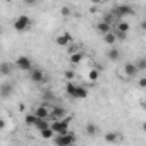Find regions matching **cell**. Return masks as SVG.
<instances>
[{"label": "cell", "mask_w": 146, "mask_h": 146, "mask_svg": "<svg viewBox=\"0 0 146 146\" xmlns=\"http://www.w3.org/2000/svg\"><path fill=\"white\" fill-rule=\"evenodd\" d=\"M143 131H144V132H146V122H144V124H143Z\"/></svg>", "instance_id": "cell-37"}, {"label": "cell", "mask_w": 146, "mask_h": 146, "mask_svg": "<svg viewBox=\"0 0 146 146\" xmlns=\"http://www.w3.org/2000/svg\"><path fill=\"white\" fill-rule=\"evenodd\" d=\"M11 70H12L11 64H9V62H4L2 67H0V74H2V76H9V74H11Z\"/></svg>", "instance_id": "cell-24"}, {"label": "cell", "mask_w": 146, "mask_h": 146, "mask_svg": "<svg viewBox=\"0 0 146 146\" xmlns=\"http://www.w3.org/2000/svg\"><path fill=\"white\" fill-rule=\"evenodd\" d=\"M119 57H120V52H119V48H115V46H110V50L107 52V58L108 60H119Z\"/></svg>", "instance_id": "cell-17"}, {"label": "cell", "mask_w": 146, "mask_h": 146, "mask_svg": "<svg viewBox=\"0 0 146 146\" xmlns=\"http://www.w3.org/2000/svg\"><path fill=\"white\" fill-rule=\"evenodd\" d=\"M11 90H12V84L4 83V84H2V98H7V96L11 95Z\"/></svg>", "instance_id": "cell-25"}, {"label": "cell", "mask_w": 146, "mask_h": 146, "mask_svg": "<svg viewBox=\"0 0 146 146\" xmlns=\"http://www.w3.org/2000/svg\"><path fill=\"white\" fill-rule=\"evenodd\" d=\"M117 40H119V38H117V35H115V33H112V31H110V33H107V35H103V41H105L107 45H110V46H113Z\"/></svg>", "instance_id": "cell-16"}, {"label": "cell", "mask_w": 146, "mask_h": 146, "mask_svg": "<svg viewBox=\"0 0 146 146\" xmlns=\"http://www.w3.org/2000/svg\"><path fill=\"white\" fill-rule=\"evenodd\" d=\"M137 86H139V88H146V78H141V79L137 81Z\"/></svg>", "instance_id": "cell-30"}, {"label": "cell", "mask_w": 146, "mask_h": 146, "mask_svg": "<svg viewBox=\"0 0 146 146\" xmlns=\"http://www.w3.org/2000/svg\"><path fill=\"white\" fill-rule=\"evenodd\" d=\"M88 79H90L91 83L98 81V79H100V70H98V69H91V70L88 72Z\"/></svg>", "instance_id": "cell-23"}, {"label": "cell", "mask_w": 146, "mask_h": 146, "mask_svg": "<svg viewBox=\"0 0 146 146\" xmlns=\"http://www.w3.org/2000/svg\"><path fill=\"white\" fill-rule=\"evenodd\" d=\"M69 122H70V119H55V120H52V129L57 132V134H64V132H69Z\"/></svg>", "instance_id": "cell-3"}, {"label": "cell", "mask_w": 146, "mask_h": 146, "mask_svg": "<svg viewBox=\"0 0 146 146\" xmlns=\"http://www.w3.org/2000/svg\"><path fill=\"white\" fill-rule=\"evenodd\" d=\"M14 65L19 69V70H24V72H29L33 69V60L28 57V55H19L14 62Z\"/></svg>", "instance_id": "cell-4"}, {"label": "cell", "mask_w": 146, "mask_h": 146, "mask_svg": "<svg viewBox=\"0 0 146 146\" xmlns=\"http://www.w3.org/2000/svg\"><path fill=\"white\" fill-rule=\"evenodd\" d=\"M79 50H81V48H79V45L72 41V43L67 46V55H72V53H76V52H79Z\"/></svg>", "instance_id": "cell-26"}, {"label": "cell", "mask_w": 146, "mask_h": 146, "mask_svg": "<svg viewBox=\"0 0 146 146\" xmlns=\"http://www.w3.org/2000/svg\"><path fill=\"white\" fill-rule=\"evenodd\" d=\"M83 60H84V52H83V50H79V52H76V53L69 55V64H72V65H78V64H81Z\"/></svg>", "instance_id": "cell-12"}, {"label": "cell", "mask_w": 146, "mask_h": 146, "mask_svg": "<svg viewBox=\"0 0 146 146\" xmlns=\"http://www.w3.org/2000/svg\"><path fill=\"white\" fill-rule=\"evenodd\" d=\"M98 125L96 124H93V122H90V124H86V134L88 136H96L98 134Z\"/></svg>", "instance_id": "cell-18"}, {"label": "cell", "mask_w": 146, "mask_h": 146, "mask_svg": "<svg viewBox=\"0 0 146 146\" xmlns=\"http://www.w3.org/2000/svg\"><path fill=\"white\" fill-rule=\"evenodd\" d=\"M23 2H24L26 5H35V4H36V0H23Z\"/></svg>", "instance_id": "cell-33"}, {"label": "cell", "mask_w": 146, "mask_h": 146, "mask_svg": "<svg viewBox=\"0 0 146 146\" xmlns=\"http://www.w3.org/2000/svg\"><path fill=\"white\" fill-rule=\"evenodd\" d=\"M40 134H41V137H43V139H53V136H55L57 132H55V131L52 129V125H50V127L43 129V131H41Z\"/></svg>", "instance_id": "cell-19"}, {"label": "cell", "mask_w": 146, "mask_h": 146, "mask_svg": "<svg viewBox=\"0 0 146 146\" xmlns=\"http://www.w3.org/2000/svg\"><path fill=\"white\" fill-rule=\"evenodd\" d=\"M72 41H74V38H72V35L70 33H62V35H58L57 38H55V45L57 46H69Z\"/></svg>", "instance_id": "cell-6"}, {"label": "cell", "mask_w": 146, "mask_h": 146, "mask_svg": "<svg viewBox=\"0 0 146 146\" xmlns=\"http://www.w3.org/2000/svg\"><path fill=\"white\" fill-rule=\"evenodd\" d=\"M129 29H131V26H129V23H125L124 19H119V23H117V28H115V31H120V33H129Z\"/></svg>", "instance_id": "cell-15"}, {"label": "cell", "mask_w": 146, "mask_h": 146, "mask_svg": "<svg viewBox=\"0 0 146 146\" xmlns=\"http://www.w3.org/2000/svg\"><path fill=\"white\" fill-rule=\"evenodd\" d=\"M38 132H41L43 129H46V127H50V122H48V119H40L38 117V120H36V124L33 125Z\"/></svg>", "instance_id": "cell-14"}, {"label": "cell", "mask_w": 146, "mask_h": 146, "mask_svg": "<svg viewBox=\"0 0 146 146\" xmlns=\"http://www.w3.org/2000/svg\"><path fill=\"white\" fill-rule=\"evenodd\" d=\"M5 129V120L2 119V120H0V131H4Z\"/></svg>", "instance_id": "cell-34"}, {"label": "cell", "mask_w": 146, "mask_h": 146, "mask_svg": "<svg viewBox=\"0 0 146 146\" xmlns=\"http://www.w3.org/2000/svg\"><path fill=\"white\" fill-rule=\"evenodd\" d=\"M137 72H139V69H137L136 62H125V64H124V74H125L127 78H136Z\"/></svg>", "instance_id": "cell-7"}, {"label": "cell", "mask_w": 146, "mask_h": 146, "mask_svg": "<svg viewBox=\"0 0 146 146\" xmlns=\"http://www.w3.org/2000/svg\"><path fill=\"white\" fill-rule=\"evenodd\" d=\"M31 17L29 16H26V14H23V16H17L16 19H14V29L17 31V33H24V31H28L29 28H31Z\"/></svg>", "instance_id": "cell-1"}, {"label": "cell", "mask_w": 146, "mask_h": 146, "mask_svg": "<svg viewBox=\"0 0 146 146\" xmlns=\"http://www.w3.org/2000/svg\"><path fill=\"white\" fill-rule=\"evenodd\" d=\"M50 112H52V108H50V105H46V103H41V105H38V107L35 108V113H36L40 119H50Z\"/></svg>", "instance_id": "cell-8"}, {"label": "cell", "mask_w": 146, "mask_h": 146, "mask_svg": "<svg viewBox=\"0 0 146 146\" xmlns=\"http://www.w3.org/2000/svg\"><path fill=\"white\" fill-rule=\"evenodd\" d=\"M112 12L119 17V19H124L125 16H132L134 14V9L131 7V5H125V4H122V5H117V7H113L112 9Z\"/></svg>", "instance_id": "cell-5"}, {"label": "cell", "mask_w": 146, "mask_h": 146, "mask_svg": "<svg viewBox=\"0 0 146 146\" xmlns=\"http://www.w3.org/2000/svg\"><path fill=\"white\" fill-rule=\"evenodd\" d=\"M136 65H137L139 70H144V69H146V58H139V60L136 62Z\"/></svg>", "instance_id": "cell-29"}, {"label": "cell", "mask_w": 146, "mask_h": 146, "mask_svg": "<svg viewBox=\"0 0 146 146\" xmlns=\"http://www.w3.org/2000/svg\"><path fill=\"white\" fill-rule=\"evenodd\" d=\"M139 26H141V29H143V31H146V19H144V21H141V24H139Z\"/></svg>", "instance_id": "cell-35"}, {"label": "cell", "mask_w": 146, "mask_h": 146, "mask_svg": "<svg viewBox=\"0 0 146 146\" xmlns=\"http://www.w3.org/2000/svg\"><path fill=\"white\" fill-rule=\"evenodd\" d=\"M78 86H79V84L72 83V81H67V84H65V93H67L70 98H74V96H76V91H78Z\"/></svg>", "instance_id": "cell-13"}, {"label": "cell", "mask_w": 146, "mask_h": 146, "mask_svg": "<svg viewBox=\"0 0 146 146\" xmlns=\"http://www.w3.org/2000/svg\"><path fill=\"white\" fill-rule=\"evenodd\" d=\"M88 96V90L84 88V86H78V91H76V100H84Z\"/></svg>", "instance_id": "cell-20"}, {"label": "cell", "mask_w": 146, "mask_h": 146, "mask_svg": "<svg viewBox=\"0 0 146 146\" xmlns=\"http://www.w3.org/2000/svg\"><path fill=\"white\" fill-rule=\"evenodd\" d=\"M64 78H65L67 81H72V79L76 78V74H74V70H65V72H64Z\"/></svg>", "instance_id": "cell-28"}, {"label": "cell", "mask_w": 146, "mask_h": 146, "mask_svg": "<svg viewBox=\"0 0 146 146\" xmlns=\"http://www.w3.org/2000/svg\"><path fill=\"white\" fill-rule=\"evenodd\" d=\"M52 141H53L55 144H58V146H65V144H72V143H76V136L69 131V132H64V134H55Z\"/></svg>", "instance_id": "cell-2"}, {"label": "cell", "mask_w": 146, "mask_h": 146, "mask_svg": "<svg viewBox=\"0 0 146 146\" xmlns=\"http://www.w3.org/2000/svg\"><path fill=\"white\" fill-rule=\"evenodd\" d=\"M119 139H120L119 132H107V134H105V141H107V143H117Z\"/></svg>", "instance_id": "cell-22"}, {"label": "cell", "mask_w": 146, "mask_h": 146, "mask_svg": "<svg viewBox=\"0 0 146 146\" xmlns=\"http://www.w3.org/2000/svg\"><path fill=\"white\" fill-rule=\"evenodd\" d=\"M96 31L103 36V35H107V33H110V31H112V24H110V23H107V21L103 19V21L96 23Z\"/></svg>", "instance_id": "cell-11"}, {"label": "cell", "mask_w": 146, "mask_h": 146, "mask_svg": "<svg viewBox=\"0 0 146 146\" xmlns=\"http://www.w3.org/2000/svg\"><path fill=\"white\" fill-rule=\"evenodd\" d=\"M115 35H117V38H119V40H125V36H127L125 33H120V31H115Z\"/></svg>", "instance_id": "cell-31"}, {"label": "cell", "mask_w": 146, "mask_h": 146, "mask_svg": "<svg viewBox=\"0 0 146 146\" xmlns=\"http://www.w3.org/2000/svg\"><path fill=\"white\" fill-rule=\"evenodd\" d=\"M141 105H143V108H146V96H144V100H143V103H141Z\"/></svg>", "instance_id": "cell-36"}, {"label": "cell", "mask_w": 146, "mask_h": 146, "mask_svg": "<svg viewBox=\"0 0 146 146\" xmlns=\"http://www.w3.org/2000/svg\"><path fill=\"white\" fill-rule=\"evenodd\" d=\"M67 117V112H65V108H62V107H52V112H50V120H55V119H65Z\"/></svg>", "instance_id": "cell-9"}, {"label": "cell", "mask_w": 146, "mask_h": 146, "mask_svg": "<svg viewBox=\"0 0 146 146\" xmlns=\"http://www.w3.org/2000/svg\"><path fill=\"white\" fill-rule=\"evenodd\" d=\"M60 14H62L64 17H69V16L72 14V9H70V7H67V5H64V7L60 9Z\"/></svg>", "instance_id": "cell-27"}, {"label": "cell", "mask_w": 146, "mask_h": 146, "mask_svg": "<svg viewBox=\"0 0 146 146\" xmlns=\"http://www.w3.org/2000/svg\"><path fill=\"white\" fill-rule=\"evenodd\" d=\"M103 2H107V0H91L93 5H100V4H103Z\"/></svg>", "instance_id": "cell-32"}, {"label": "cell", "mask_w": 146, "mask_h": 146, "mask_svg": "<svg viewBox=\"0 0 146 146\" xmlns=\"http://www.w3.org/2000/svg\"><path fill=\"white\" fill-rule=\"evenodd\" d=\"M29 79H31L33 83H43V81H45L43 70H41V69H31V70H29Z\"/></svg>", "instance_id": "cell-10"}, {"label": "cell", "mask_w": 146, "mask_h": 146, "mask_svg": "<svg viewBox=\"0 0 146 146\" xmlns=\"http://www.w3.org/2000/svg\"><path fill=\"white\" fill-rule=\"evenodd\" d=\"M36 120H38V115L33 112V113H26L24 115V122L28 124V125H35L36 124Z\"/></svg>", "instance_id": "cell-21"}]
</instances>
